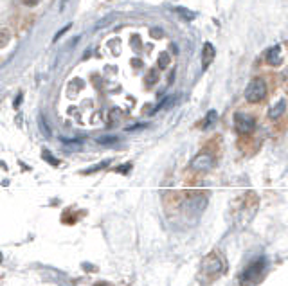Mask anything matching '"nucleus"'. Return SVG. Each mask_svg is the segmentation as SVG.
<instances>
[{"mask_svg":"<svg viewBox=\"0 0 288 286\" xmlns=\"http://www.w3.org/2000/svg\"><path fill=\"white\" fill-rule=\"evenodd\" d=\"M169 63V58H168V54H162V58L161 60H159V65H161V67H166V65Z\"/></svg>","mask_w":288,"mask_h":286,"instance_id":"11","label":"nucleus"},{"mask_svg":"<svg viewBox=\"0 0 288 286\" xmlns=\"http://www.w3.org/2000/svg\"><path fill=\"white\" fill-rule=\"evenodd\" d=\"M175 13L180 16V18L186 20V22H191V20L196 18V13L189 11V9H186V8H175Z\"/></svg>","mask_w":288,"mask_h":286,"instance_id":"9","label":"nucleus"},{"mask_svg":"<svg viewBox=\"0 0 288 286\" xmlns=\"http://www.w3.org/2000/svg\"><path fill=\"white\" fill-rule=\"evenodd\" d=\"M96 286H108V284H105V282H99V284H96Z\"/></svg>","mask_w":288,"mask_h":286,"instance_id":"14","label":"nucleus"},{"mask_svg":"<svg viewBox=\"0 0 288 286\" xmlns=\"http://www.w3.org/2000/svg\"><path fill=\"white\" fill-rule=\"evenodd\" d=\"M214 119H216V112H214V110H211L209 114H207V119L204 121V126H209V124L213 123Z\"/></svg>","mask_w":288,"mask_h":286,"instance_id":"10","label":"nucleus"},{"mask_svg":"<svg viewBox=\"0 0 288 286\" xmlns=\"http://www.w3.org/2000/svg\"><path fill=\"white\" fill-rule=\"evenodd\" d=\"M234 128L238 134L241 135H249L254 131L256 128V119L249 114H243V112H239L234 116Z\"/></svg>","mask_w":288,"mask_h":286,"instance_id":"4","label":"nucleus"},{"mask_svg":"<svg viewBox=\"0 0 288 286\" xmlns=\"http://www.w3.org/2000/svg\"><path fill=\"white\" fill-rule=\"evenodd\" d=\"M265 267H267V259H265V257H258L256 261H252V263L249 265V267L245 268L241 274H239V284H241V286H249V284H252V282H256L263 275V272H265Z\"/></svg>","mask_w":288,"mask_h":286,"instance_id":"2","label":"nucleus"},{"mask_svg":"<svg viewBox=\"0 0 288 286\" xmlns=\"http://www.w3.org/2000/svg\"><path fill=\"white\" fill-rule=\"evenodd\" d=\"M22 2H24L26 6H36L38 2H40V0H22Z\"/></svg>","mask_w":288,"mask_h":286,"instance_id":"13","label":"nucleus"},{"mask_svg":"<svg viewBox=\"0 0 288 286\" xmlns=\"http://www.w3.org/2000/svg\"><path fill=\"white\" fill-rule=\"evenodd\" d=\"M284 110H286V101L284 99H281L279 103L277 104H274L272 108H270V112H269V117L270 119H277V117H281L284 114Z\"/></svg>","mask_w":288,"mask_h":286,"instance_id":"8","label":"nucleus"},{"mask_svg":"<svg viewBox=\"0 0 288 286\" xmlns=\"http://www.w3.org/2000/svg\"><path fill=\"white\" fill-rule=\"evenodd\" d=\"M267 96V85L261 78H254L249 81L247 89H245V99L249 103H259L263 97Z\"/></svg>","mask_w":288,"mask_h":286,"instance_id":"3","label":"nucleus"},{"mask_svg":"<svg viewBox=\"0 0 288 286\" xmlns=\"http://www.w3.org/2000/svg\"><path fill=\"white\" fill-rule=\"evenodd\" d=\"M69 29H71V26H65V27H63V29H61V31H60V33H58V34H56V36H54V41H56V40H58V38H60V36H61V34H65V33H67V31H69Z\"/></svg>","mask_w":288,"mask_h":286,"instance_id":"12","label":"nucleus"},{"mask_svg":"<svg viewBox=\"0 0 288 286\" xmlns=\"http://www.w3.org/2000/svg\"><path fill=\"white\" fill-rule=\"evenodd\" d=\"M0 261H2V256H0Z\"/></svg>","mask_w":288,"mask_h":286,"instance_id":"15","label":"nucleus"},{"mask_svg":"<svg viewBox=\"0 0 288 286\" xmlns=\"http://www.w3.org/2000/svg\"><path fill=\"white\" fill-rule=\"evenodd\" d=\"M225 272V261L218 252H211L207 257H204L202 267H200V281L209 284V282L216 281L221 274Z\"/></svg>","mask_w":288,"mask_h":286,"instance_id":"1","label":"nucleus"},{"mask_svg":"<svg viewBox=\"0 0 288 286\" xmlns=\"http://www.w3.org/2000/svg\"><path fill=\"white\" fill-rule=\"evenodd\" d=\"M214 164L213 157L207 155V153H200V155H196L195 159H193V162H191V167L195 171H207L211 169Z\"/></svg>","mask_w":288,"mask_h":286,"instance_id":"5","label":"nucleus"},{"mask_svg":"<svg viewBox=\"0 0 288 286\" xmlns=\"http://www.w3.org/2000/svg\"><path fill=\"white\" fill-rule=\"evenodd\" d=\"M214 56H216V51H214L213 43L206 41V43H204V49H202V67H204V71L213 63Z\"/></svg>","mask_w":288,"mask_h":286,"instance_id":"6","label":"nucleus"},{"mask_svg":"<svg viewBox=\"0 0 288 286\" xmlns=\"http://www.w3.org/2000/svg\"><path fill=\"white\" fill-rule=\"evenodd\" d=\"M265 60H267V63L272 65V67H277V65L281 63V47L279 45H274V47H270L269 51H267Z\"/></svg>","mask_w":288,"mask_h":286,"instance_id":"7","label":"nucleus"}]
</instances>
